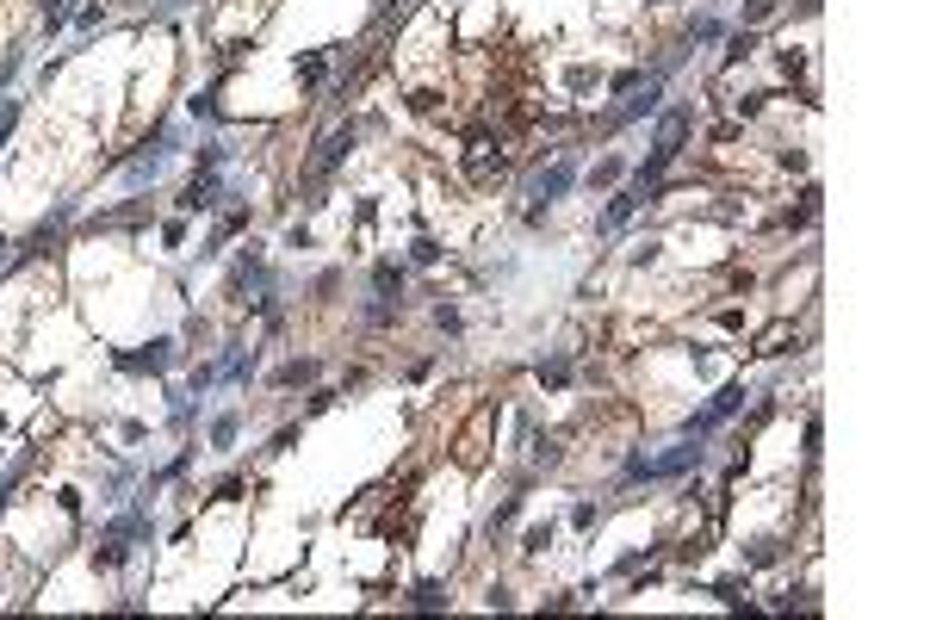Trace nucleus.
I'll return each instance as SVG.
<instances>
[{"mask_svg": "<svg viewBox=\"0 0 930 620\" xmlns=\"http://www.w3.org/2000/svg\"><path fill=\"white\" fill-rule=\"evenodd\" d=\"M552 546V527H527L521 534V552H546Z\"/></svg>", "mask_w": 930, "mask_h": 620, "instance_id": "2eb2a0df", "label": "nucleus"}, {"mask_svg": "<svg viewBox=\"0 0 930 620\" xmlns=\"http://www.w3.org/2000/svg\"><path fill=\"white\" fill-rule=\"evenodd\" d=\"M645 112H657V81H645V100H626L615 112V125H626V118H645Z\"/></svg>", "mask_w": 930, "mask_h": 620, "instance_id": "9b49d317", "label": "nucleus"}, {"mask_svg": "<svg viewBox=\"0 0 930 620\" xmlns=\"http://www.w3.org/2000/svg\"><path fill=\"white\" fill-rule=\"evenodd\" d=\"M738 404H745V385H725L720 397H714V410H707V415L720 422V415H732V410H738Z\"/></svg>", "mask_w": 930, "mask_h": 620, "instance_id": "f8f14e48", "label": "nucleus"}, {"mask_svg": "<svg viewBox=\"0 0 930 620\" xmlns=\"http://www.w3.org/2000/svg\"><path fill=\"white\" fill-rule=\"evenodd\" d=\"M769 13H775V0H751V6H745V32H751V25H763Z\"/></svg>", "mask_w": 930, "mask_h": 620, "instance_id": "6ab92c4d", "label": "nucleus"}, {"mask_svg": "<svg viewBox=\"0 0 930 620\" xmlns=\"http://www.w3.org/2000/svg\"><path fill=\"white\" fill-rule=\"evenodd\" d=\"M441 602H447V595H441V584H422V589H415V608H441Z\"/></svg>", "mask_w": 930, "mask_h": 620, "instance_id": "412c9836", "label": "nucleus"}, {"mask_svg": "<svg viewBox=\"0 0 930 620\" xmlns=\"http://www.w3.org/2000/svg\"><path fill=\"white\" fill-rule=\"evenodd\" d=\"M298 81H305V87H310V81H323V56H305V63H298Z\"/></svg>", "mask_w": 930, "mask_h": 620, "instance_id": "4be33fe9", "label": "nucleus"}, {"mask_svg": "<svg viewBox=\"0 0 930 620\" xmlns=\"http://www.w3.org/2000/svg\"><path fill=\"white\" fill-rule=\"evenodd\" d=\"M689 465H701V447H676V453H664V459H645V478H676Z\"/></svg>", "mask_w": 930, "mask_h": 620, "instance_id": "0eeeda50", "label": "nucleus"}, {"mask_svg": "<svg viewBox=\"0 0 930 620\" xmlns=\"http://www.w3.org/2000/svg\"><path fill=\"white\" fill-rule=\"evenodd\" d=\"M435 105H441L435 87H415V94H410V112H435Z\"/></svg>", "mask_w": 930, "mask_h": 620, "instance_id": "aec40b11", "label": "nucleus"}, {"mask_svg": "<svg viewBox=\"0 0 930 620\" xmlns=\"http://www.w3.org/2000/svg\"><path fill=\"white\" fill-rule=\"evenodd\" d=\"M788 342H794V316H782L757 335V354H788Z\"/></svg>", "mask_w": 930, "mask_h": 620, "instance_id": "9d476101", "label": "nucleus"}, {"mask_svg": "<svg viewBox=\"0 0 930 620\" xmlns=\"http://www.w3.org/2000/svg\"><path fill=\"white\" fill-rule=\"evenodd\" d=\"M373 285H379V292H397V285H404V267H391V261H385L379 274H373Z\"/></svg>", "mask_w": 930, "mask_h": 620, "instance_id": "f3484780", "label": "nucleus"}, {"mask_svg": "<svg viewBox=\"0 0 930 620\" xmlns=\"http://www.w3.org/2000/svg\"><path fill=\"white\" fill-rule=\"evenodd\" d=\"M69 19V0H44V32H56Z\"/></svg>", "mask_w": 930, "mask_h": 620, "instance_id": "dca6fc26", "label": "nucleus"}, {"mask_svg": "<svg viewBox=\"0 0 930 620\" xmlns=\"http://www.w3.org/2000/svg\"><path fill=\"white\" fill-rule=\"evenodd\" d=\"M415 261H422V267H435V261H441V242H435V236H415Z\"/></svg>", "mask_w": 930, "mask_h": 620, "instance_id": "a211bd4d", "label": "nucleus"}, {"mask_svg": "<svg viewBox=\"0 0 930 620\" xmlns=\"http://www.w3.org/2000/svg\"><path fill=\"white\" fill-rule=\"evenodd\" d=\"M459 168H465V180H496V174H503V149L490 143V131H478V137L465 143Z\"/></svg>", "mask_w": 930, "mask_h": 620, "instance_id": "f257e3e1", "label": "nucleus"}, {"mask_svg": "<svg viewBox=\"0 0 930 620\" xmlns=\"http://www.w3.org/2000/svg\"><path fill=\"white\" fill-rule=\"evenodd\" d=\"M695 131V112L689 105H676V112H664L657 118V137H652V149L664 155V162H676V149H683V137Z\"/></svg>", "mask_w": 930, "mask_h": 620, "instance_id": "f03ea898", "label": "nucleus"}, {"mask_svg": "<svg viewBox=\"0 0 930 620\" xmlns=\"http://www.w3.org/2000/svg\"><path fill=\"white\" fill-rule=\"evenodd\" d=\"M571 180H577V162H552V168L540 174V186H534V199H540V205H534V224L546 217V205L565 193V186H571Z\"/></svg>", "mask_w": 930, "mask_h": 620, "instance_id": "20e7f679", "label": "nucleus"}, {"mask_svg": "<svg viewBox=\"0 0 930 620\" xmlns=\"http://www.w3.org/2000/svg\"><path fill=\"white\" fill-rule=\"evenodd\" d=\"M595 186H608V180H620V162H595V174H589Z\"/></svg>", "mask_w": 930, "mask_h": 620, "instance_id": "5701e85b", "label": "nucleus"}, {"mask_svg": "<svg viewBox=\"0 0 930 620\" xmlns=\"http://www.w3.org/2000/svg\"><path fill=\"white\" fill-rule=\"evenodd\" d=\"M168 347H174V342H155L149 354H118V366H131V373H162V366L174 360Z\"/></svg>", "mask_w": 930, "mask_h": 620, "instance_id": "6e6552de", "label": "nucleus"}, {"mask_svg": "<svg viewBox=\"0 0 930 620\" xmlns=\"http://www.w3.org/2000/svg\"><path fill=\"white\" fill-rule=\"evenodd\" d=\"M131 534H137V515H125V521H118V527H112V534L100 540V552H94V558H100V571H112V565H125V552H131L125 540H131Z\"/></svg>", "mask_w": 930, "mask_h": 620, "instance_id": "39448f33", "label": "nucleus"}, {"mask_svg": "<svg viewBox=\"0 0 930 620\" xmlns=\"http://www.w3.org/2000/svg\"><path fill=\"white\" fill-rule=\"evenodd\" d=\"M751 50H757V37H751V32H738V37H732V44H725V63H745Z\"/></svg>", "mask_w": 930, "mask_h": 620, "instance_id": "4468645a", "label": "nucleus"}, {"mask_svg": "<svg viewBox=\"0 0 930 620\" xmlns=\"http://www.w3.org/2000/svg\"><path fill=\"white\" fill-rule=\"evenodd\" d=\"M316 379V360H292L285 373H279V385H310Z\"/></svg>", "mask_w": 930, "mask_h": 620, "instance_id": "ddd939ff", "label": "nucleus"}, {"mask_svg": "<svg viewBox=\"0 0 930 620\" xmlns=\"http://www.w3.org/2000/svg\"><path fill=\"white\" fill-rule=\"evenodd\" d=\"M484 441H490V410H478V415H472V428L459 435V465H478Z\"/></svg>", "mask_w": 930, "mask_h": 620, "instance_id": "423d86ee", "label": "nucleus"}, {"mask_svg": "<svg viewBox=\"0 0 930 620\" xmlns=\"http://www.w3.org/2000/svg\"><path fill=\"white\" fill-rule=\"evenodd\" d=\"M639 199H645L639 186H626V193H615V199H608V211H602V224H608V230H615V224H626V217L639 211Z\"/></svg>", "mask_w": 930, "mask_h": 620, "instance_id": "1a4fd4ad", "label": "nucleus"}, {"mask_svg": "<svg viewBox=\"0 0 930 620\" xmlns=\"http://www.w3.org/2000/svg\"><path fill=\"white\" fill-rule=\"evenodd\" d=\"M354 149V125H342V131H329V137L316 143V162H310V180H329V174L342 168V155Z\"/></svg>", "mask_w": 930, "mask_h": 620, "instance_id": "7ed1b4c3", "label": "nucleus"}]
</instances>
